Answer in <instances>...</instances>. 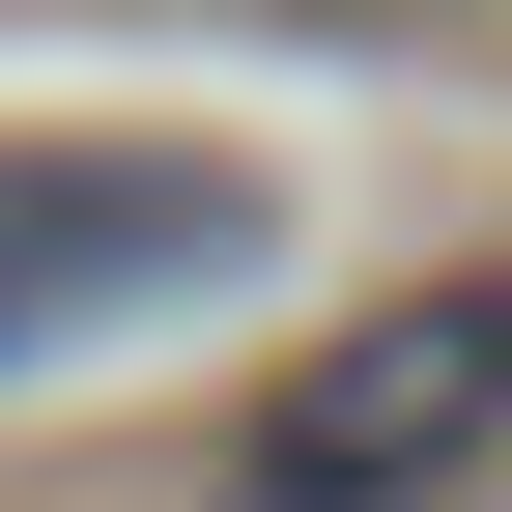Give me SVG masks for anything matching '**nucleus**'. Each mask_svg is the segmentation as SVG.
Instances as JSON below:
<instances>
[{
    "mask_svg": "<svg viewBox=\"0 0 512 512\" xmlns=\"http://www.w3.org/2000/svg\"><path fill=\"white\" fill-rule=\"evenodd\" d=\"M256 256H285V200L228 143H0V370H86L143 313H228Z\"/></svg>",
    "mask_w": 512,
    "mask_h": 512,
    "instance_id": "obj_2",
    "label": "nucleus"
},
{
    "mask_svg": "<svg viewBox=\"0 0 512 512\" xmlns=\"http://www.w3.org/2000/svg\"><path fill=\"white\" fill-rule=\"evenodd\" d=\"M200 29H285V57H427V29H484V0H200Z\"/></svg>",
    "mask_w": 512,
    "mask_h": 512,
    "instance_id": "obj_3",
    "label": "nucleus"
},
{
    "mask_svg": "<svg viewBox=\"0 0 512 512\" xmlns=\"http://www.w3.org/2000/svg\"><path fill=\"white\" fill-rule=\"evenodd\" d=\"M484 484H512V256L313 313L256 370V427L200 456V512H484Z\"/></svg>",
    "mask_w": 512,
    "mask_h": 512,
    "instance_id": "obj_1",
    "label": "nucleus"
}]
</instances>
